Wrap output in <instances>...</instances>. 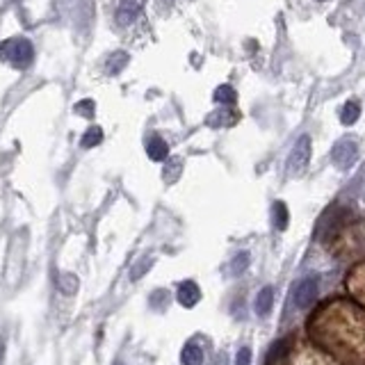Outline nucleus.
Returning a JSON list of instances; mask_svg holds the SVG:
<instances>
[{
  "instance_id": "obj_1",
  "label": "nucleus",
  "mask_w": 365,
  "mask_h": 365,
  "mask_svg": "<svg viewBox=\"0 0 365 365\" xmlns=\"http://www.w3.org/2000/svg\"><path fill=\"white\" fill-rule=\"evenodd\" d=\"M313 343L343 365H365V308L345 297L324 301L308 320Z\"/></svg>"
},
{
  "instance_id": "obj_2",
  "label": "nucleus",
  "mask_w": 365,
  "mask_h": 365,
  "mask_svg": "<svg viewBox=\"0 0 365 365\" xmlns=\"http://www.w3.org/2000/svg\"><path fill=\"white\" fill-rule=\"evenodd\" d=\"M267 365H343L306 338L290 336L269 349Z\"/></svg>"
},
{
  "instance_id": "obj_3",
  "label": "nucleus",
  "mask_w": 365,
  "mask_h": 365,
  "mask_svg": "<svg viewBox=\"0 0 365 365\" xmlns=\"http://www.w3.org/2000/svg\"><path fill=\"white\" fill-rule=\"evenodd\" d=\"M35 57V48L28 39L23 37H14V39H7V42L0 44V60L10 62L14 66H28L30 62Z\"/></svg>"
},
{
  "instance_id": "obj_4",
  "label": "nucleus",
  "mask_w": 365,
  "mask_h": 365,
  "mask_svg": "<svg viewBox=\"0 0 365 365\" xmlns=\"http://www.w3.org/2000/svg\"><path fill=\"white\" fill-rule=\"evenodd\" d=\"M308 162H310V137L308 135H301L297 139V144L292 146V153H290V158H288L290 174L299 176L308 167Z\"/></svg>"
},
{
  "instance_id": "obj_5",
  "label": "nucleus",
  "mask_w": 365,
  "mask_h": 365,
  "mask_svg": "<svg viewBox=\"0 0 365 365\" xmlns=\"http://www.w3.org/2000/svg\"><path fill=\"white\" fill-rule=\"evenodd\" d=\"M345 285L356 304L365 308V260L359 262V265H354V269L347 274Z\"/></svg>"
},
{
  "instance_id": "obj_6",
  "label": "nucleus",
  "mask_w": 365,
  "mask_h": 365,
  "mask_svg": "<svg viewBox=\"0 0 365 365\" xmlns=\"http://www.w3.org/2000/svg\"><path fill=\"white\" fill-rule=\"evenodd\" d=\"M320 297V283H317V278H304L299 285H297V290H294V306L301 308V310H306L315 304V299Z\"/></svg>"
},
{
  "instance_id": "obj_7",
  "label": "nucleus",
  "mask_w": 365,
  "mask_h": 365,
  "mask_svg": "<svg viewBox=\"0 0 365 365\" xmlns=\"http://www.w3.org/2000/svg\"><path fill=\"white\" fill-rule=\"evenodd\" d=\"M356 155H359V144H356L354 139H340V142L333 146L331 158L336 162V167L349 169L356 162Z\"/></svg>"
},
{
  "instance_id": "obj_8",
  "label": "nucleus",
  "mask_w": 365,
  "mask_h": 365,
  "mask_svg": "<svg viewBox=\"0 0 365 365\" xmlns=\"http://www.w3.org/2000/svg\"><path fill=\"white\" fill-rule=\"evenodd\" d=\"M176 299H178V304L185 306V308L197 306V304H199V299H201V290H199V285L194 283V281H183L181 285H178Z\"/></svg>"
},
{
  "instance_id": "obj_9",
  "label": "nucleus",
  "mask_w": 365,
  "mask_h": 365,
  "mask_svg": "<svg viewBox=\"0 0 365 365\" xmlns=\"http://www.w3.org/2000/svg\"><path fill=\"white\" fill-rule=\"evenodd\" d=\"M238 121V114L233 110H215L206 116V123L211 128H229Z\"/></svg>"
},
{
  "instance_id": "obj_10",
  "label": "nucleus",
  "mask_w": 365,
  "mask_h": 365,
  "mask_svg": "<svg viewBox=\"0 0 365 365\" xmlns=\"http://www.w3.org/2000/svg\"><path fill=\"white\" fill-rule=\"evenodd\" d=\"M137 17H139L137 0H123L119 5V10H116V21H119V26H128V23H133Z\"/></svg>"
},
{
  "instance_id": "obj_11",
  "label": "nucleus",
  "mask_w": 365,
  "mask_h": 365,
  "mask_svg": "<svg viewBox=\"0 0 365 365\" xmlns=\"http://www.w3.org/2000/svg\"><path fill=\"white\" fill-rule=\"evenodd\" d=\"M146 153H149V158L151 160H155V162H162L169 155V146H167V142L162 137H151L149 139V144H146Z\"/></svg>"
},
{
  "instance_id": "obj_12",
  "label": "nucleus",
  "mask_w": 365,
  "mask_h": 365,
  "mask_svg": "<svg viewBox=\"0 0 365 365\" xmlns=\"http://www.w3.org/2000/svg\"><path fill=\"white\" fill-rule=\"evenodd\" d=\"M271 306H274V288H271V285H265V288L258 292V297H256V313L267 315Z\"/></svg>"
},
{
  "instance_id": "obj_13",
  "label": "nucleus",
  "mask_w": 365,
  "mask_h": 365,
  "mask_svg": "<svg viewBox=\"0 0 365 365\" xmlns=\"http://www.w3.org/2000/svg\"><path fill=\"white\" fill-rule=\"evenodd\" d=\"M271 222H274V226H276L278 231H285V229H288L290 213H288V206H285L283 201H276V204L271 206Z\"/></svg>"
},
{
  "instance_id": "obj_14",
  "label": "nucleus",
  "mask_w": 365,
  "mask_h": 365,
  "mask_svg": "<svg viewBox=\"0 0 365 365\" xmlns=\"http://www.w3.org/2000/svg\"><path fill=\"white\" fill-rule=\"evenodd\" d=\"M181 361L183 365H204V352H201L199 345L188 343L181 352Z\"/></svg>"
},
{
  "instance_id": "obj_15",
  "label": "nucleus",
  "mask_w": 365,
  "mask_h": 365,
  "mask_svg": "<svg viewBox=\"0 0 365 365\" xmlns=\"http://www.w3.org/2000/svg\"><path fill=\"white\" fill-rule=\"evenodd\" d=\"M361 116V103L359 100H347L343 105V110H340V121L345 123V126H352V123L359 121Z\"/></svg>"
},
{
  "instance_id": "obj_16",
  "label": "nucleus",
  "mask_w": 365,
  "mask_h": 365,
  "mask_svg": "<svg viewBox=\"0 0 365 365\" xmlns=\"http://www.w3.org/2000/svg\"><path fill=\"white\" fill-rule=\"evenodd\" d=\"M249 260H251L249 253H247V251H240L235 258L231 260V267H229L231 276H240V274H242V271L249 267Z\"/></svg>"
},
{
  "instance_id": "obj_17",
  "label": "nucleus",
  "mask_w": 365,
  "mask_h": 365,
  "mask_svg": "<svg viewBox=\"0 0 365 365\" xmlns=\"http://www.w3.org/2000/svg\"><path fill=\"white\" fill-rule=\"evenodd\" d=\"M151 267H153V258L151 256H144V258H139L135 265L130 267V278H133V281H139V278H142Z\"/></svg>"
},
{
  "instance_id": "obj_18",
  "label": "nucleus",
  "mask_w": 365,
  "mask_h": 365,
  "mask_svg": "<svg viewBox=\"0 0 365 365\" xmlns=\"http://www.w3.org/2000/svg\"><path fill=\"white\" fill-rule=\"evenodd\" d=\"M57 285H60V290L64 294H75L78 292V276L64 271V274L57 276Z\"/></svg>"
},
{
  "instance_id": "obj_19",
  "label": "nucleus",
  "mask_w": 365,
  "mask_h": 365,
  "mask_svg": "<svg viewBox=\"0 0 365 365\" xmlns=\"http://www.w3.org/2000/svg\"><path fill=\"white\" fill-rule=\"evenodd\" d=\"M100 139H103V130H100L98 126H89L87 133L82 135L80 144H82V149H91V146L100 144Z\"/></svg>"
},
{
  "instance_id": "obj_20",
  "label": "nucleus",
  "mask_w": 365,
  "mask_h": 365,
  "mask_svg": "<svg viewBox=\"0 0 365 365\" xmlns=\"http://www.w3.org/2000/svg\"><path fill=\"white\" fill-rule=\"evenodd\" d=\"M235 98H238V94H235V89H233L231 84H222V87L215 89V100H217V103L231 105V103H235Z\"/></svg>"
},
{
  "instance_id": "obj_21",
  "label": "nucleus",
  "mask_w": 365,
  "mask_h": 365,
  "mask_svg": "<svg viewBox=\"0 0 365 365\" xmlns=\"http://www.w3.org/2000/svg\"><path fill=\"white\" fill-rule=\"evenodd\" d=\"M126 64H128V53H123V51L114 53V55L107 60V73H119Z\"/></svg>"
},
{
  "instance_id": "obj_22",
  "label": "nucleus",
  "mask_w": 365,
  "mask_h": 365,
  "mask_svg": "<svg viewBox=\"0 0 365 365\" xmlns=\"http://www.w3.org/2000/svg\"><path fill=\"white\" fill-rule=\"evenodd\" d=\"M181 174V160H172L167 165V172H165V181L167 183H174V178H178Z\"/></svg>"
},
{
  "instance_id": "obj_23",
  "label": "nucleus",
  "mask_w": 365,
  "mask_h": 365,
  "mask_svg": "<svg viewBox=\"0 0 365 365\" xmlns=\"http://www.w3.org/2000/svg\"><path fill=\"white\" fill-rule=\"evenodd\" d=\"M75 112L82 114V116H91L94 114V100H80V103H75Z\"/></svg>"
},
{
  "instance_id": "obj_24",
  "label": "nucleus",
  "mask_w": 365,
  "mask_h": 365,
  "mask_svg": "<svg viewBox=\"0 0 365 365\" xmlns=\"http://www.w3.org/2000/svg\"><path fill=\"white\" fill-rule=\"evenodd\" d=\"M235 365H251V349L242 347L235 356Z\"/></svg>"
},
{
  "instance_id": "obj_25",
  "label": "nucleus",
  "mask_w": 365,
  "mask_h": 365,
  "mask_svg": "<svg viewBox=\"0 0 365 365\" xmlns=\"http://www.w3.org/2000/svg\"><path fill=\"white\" fill-rule=\"evenodd\" d=\"M3 359H5V340L0 338V365H3Z\"/></svg>"
},
{
  "instance_id": "obj_26",
  "label": "nucleus",
  "mask_w": 365,
  "mask_h": 365,
  "mask_svg": "<svg viewBox=\"0 0 365 365\" xmlns=\"http://www.w3.org/2000/svg\"><path fill=\"white\" fill-rule=\"evenodd\" d=\"M116 365H121V363H116Z\"/></svg>"
}]
</instances>
